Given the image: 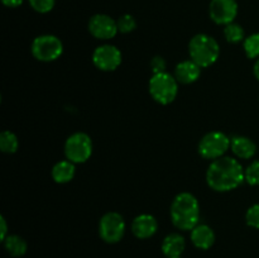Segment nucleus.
Segmentation results:
<instances>
[{
  "instance_id": "9d476101",
  "label": "nucleus",
  "mask_w": 259,
  "mask_h": 258,
  "mask_svg": "<svg viewBox=\"0 0 259 258\" xmlns=\"http://www.w3.org/2000/svg\"><path fill=\"white\" fill-rule=\"evenodd\" d=\"M93 62L99 70L110 72L120 66L121 52L113 45L99 46L93 53Z\"/></svg>"
},
{
  "instance_id": "423d86ee",
  "label": "nucleus",
  "mask_w": 259,
  "mask_h": 258,
  "mask_svg": "<svg viewBox=\"0 0 259 258\" xmlns=\"http://www.w3.org/2000/svg\"><path fill=\"white\" fill-rule=\"evenodd\" d=\"M93 154V141L83 132L73 133L66 139L65 156L73 163H85Z\"/></svg>"
},
{
  "instance_id": "f03ea898",
  "label": "nucleus",
  "mask_w": 259,
  "mask_h": 258,
  "mask_svg": "<svg viewBox=\"0 0 259 258\" xmlns=\"http://www.w3.org/2000/svg\"><path fill=\"white\" fill-rule=\"evenodd\" d=\"M172 224L180 230H192L200 220L199 200L191 192H180L171 205Z\"/></svg>"
},
{
  "instance_id": "c85d7f7f",
  "label": "nucleus",
  "mask_w": 259,
  "mask_h": 258,
  "mask_svg": "<svg viewBox=\"0 0 259 258\" xmlns=\"http://www.w3.org/2000/svg\"><path fill=\"white\" fill-rule=\"evenodd\" d=\"M253 72H254V76L255 78L259 81V58L257 61H255L254 63V67H253Z\"/></svg>"
},
{
  "instance_id": "6e6552de",
  "label": "nucleus",
  "mask_w": 259,
  "mask_h": 258,
  "mask_svg": "<svg viewBox=\"0 0 259 258\" xmlns=\"http://www.w3.org/2000/svg\"><path fill=\"white\" fill-rule=\"evenodd\" d=\"M124 233H125V222L119 212L110 211L101 217L99 222V234L104 242L110 244L120 242L121 238L124 237Z\"/></svg>"
},
{
  "instance_id": "0eeeda50",
  "label": "nucleus",
  "mask_w": 259,
  "mask_h": 258,
  "mask_svg": "<svg viewBox=\"0 0 259 258\" xmlns=\"http://www.w3.org/2000/svg\"><path fill=\"white\" fill-rule=\"evenodd\" d=\"M197 149L202 158L218 159L224 157L228 149H230V138L223 132H210L200 139Z\"/></svg>"
},
{
  "instance_id": "39448f33",
  "label": "nucleus",
  "mask_w": 259,
  "mask_h": 258,
  "mask_svg": "<svg viewBox=\"0 0 259 258\" xmlns=\"http://www.w3.org/2000/svg\"><path fill=\"white\" fill-rule=\"evenodd\" d=\"M32 55L40 62H52L60 58L63 53V43L53 34H42L32 42Z\"/></svg>"
},
{
  "instance_id": "b1692460",
  "label": "nucleus",
  "mask_w": 259,
  "mask_h": 258,
  "mask_svg": "<svg viewBox=\"0 0 259 258\" xmlns=\"http://www.w3.org/2000/svg\"><path fill=\"white\" fill-rule=\"evenodd\" d=\"M30 8L40 14H47L55 8L56 0H28Z\"/></svg>"
},
{
  "instance_id": "20e7f679",
  "label": "nucleus",
  "mask_w": 259,
  "mask_h": 258,
  "mask_svg": "<svg viewBox=\"0 0 259 258\" xmlns=\"http://www.w3.org/2000/svg\"><path fill=\"white\" fill-rule=\"evenodd\" d=\"M152 99L161 105H168L179 94V81L171 73H153L148 83Z\"/></svg>"
},
{
  "instance_id": "bb28decb",
  "label": "nucleus",
  "mask_w": 259,
  "mask_h": 258,
  "mask_svg": "<svg viewBox=\"0 0 259 258\" xmlns=\"http://www.w3.org/2000/svg\"><path fill=\"white\" fill-rule=\"evenodd\" d=\"M0 224H2V233H0V238H2V240H4L5 238L8 237V225H7V220H5L4 217H0Z\"/></svg>"
},
{
  "instance_id": "6ab92c4d",
  "label": "nucleus",
  "mask_w": 259,
  "mask_h": 258,
  "mask_svg": "<svg viewBox=\"0 0 259 258\" xmlns=\"http://www.w3.org/2000/svg\"><path fill=\"white\" fill-rule=\"evenodd\" d=\"M18 147H19V141L13 132L4 131L0 133V149L3 153H15L18 151Z\"/></svg>"
},
{
  "instance_id": "1a4fd4ad",
  "label": "nucleus",
  "mask_w": 259,
  "mask_h": 258,
  "mask_svg": "<svg viewBox=\"0 0 259 258\" xmlns=\"http://www.w3.org/2000/svg\"><path fill=\"white\" fill-rule=\"evenodd\" d=\"M237 0H211L209 5L210 19L219 25H228L238 15Z\"/></svg>"
},
{
  "instance_id": "7ed1b4c3",
  "label": "nucleus",
  "mask_w": 259,
  "mask_h": 258,
  "mask_svg": "<svg viewBox=\"0 0 259 258\" xmlns=\"http://www.w3.org/2000/svg\"><path fill=\"white\" fill-rule=\"evenodd\" d=\"M190 60L201 68L214 65L220 56V46L214 37L205 33L194 35L189 43Z\"/></svg>"
},
{
  "instance_id": "aec40b11",
  "label": "nucleus",
  "mask_w": 259,
  "mask_h": 258,
  "mask_svg": "<svg viewBox=\"0 0 259 258\" xmlns=\"http://www.w3.org/2000/svg\"><path fill=\"white\" fill-rule=\"evenodd\" d=\"M224 37L229 43L237 45V43L244 42L245 32H244V29H243L242 25L238 24V23H235V22H233V23H230V24L225 25Z\"/></svg>"
},
{
  "instance_id": "a211bd4d",
  "label": "nucleus",
  "mask_w": 259,
  "mask_h": 258,
  "mask_svg": "<svg viewBox=\"0 0 259 258\" xmlns=\"http://www.w3.org/2000/svg\"><path fill=\"white\" fill-rule=\"evenodd\" d=\"M3 242H4V247L7 252L10 255H13V257H22V255L27 253V242L22 237H19V235H8Z\"/></svg>"
},
{
  "instance_id": "f257e3e1",
  "label": "nucleus",
  "mask_w": 259,
  "mask_h": 258,
  "mask_svg": "<svg viewBox=\"0 0 259 258\" xmlns=\"http://www.w3.org/2000/svg\"><path fill=\"white\" fill-rule=\"evenodd\" d=\"M244 171L238 159L233 157H220L210 163L206 172V182L214 191H232L245 181Z\"/></svg>"
},
{
  "instance_id": "f3484780",
  "label": "nucleus",
  "mask_w": 259,
  "mask_h": 258,
  "mask_svg": "<svg viewBox=\"0 0 259 258\" xmlns=\"http://www.w3.org/2000/svg\"><path fill=\"white\" fill-rule=\"evenodd\" d=\"M75 174V163L68 161V159L57 162V163L52 167V171H51L52 179L55 180V182H57V184H67L71 180H73Z\"/></svg>"
},
{
  "instance_id": "cd10ccee",
  "label": "nucleus",
  "mask_w": 259,
  "mask_h": 258,
  "mask_svg": "<svg viewBox=\"0 0 259 258\" xmlns=\"http://www.w3.org/2000/svg\"><path fill=\"white\" fill-rule=\"evenodd\" d=\"M24 0H2L3 4L7 8H18L23 4Z\"/></svg>"
},
{
  "instance_id": "4be33fe9",
  "label": "nucleus",
  "mask_w": 259,
  "mask_h": 258,
  "mask_svg": "<svg viewBox=\"0 0 259 258\" xmlns=\"http://www.w3.org/2000/svg\"><path fill=\"white\" fill-rule=\"evenodd\" d=\"M116 24H118V30L119 33H131L133 32L137 28V20L133 15L131 14H123L121 17L118 18L116 20Z\"/></svg>"
},
{
  "instance_id": "f8f14e48",
  "label": "nucleus",
  "mask_w": 259,
  "mask_h": 258,
  "mask_svg": "<svg viewBox=\"0 0 259 258\" xmlns=\"http://www.w3.org/2000/svg\"><path fill=\"white\" fill-rule=\"evenodd\" d=\"M158 230L157 219L151 214H141L134 218L132 223V232L138 239H148Z\"/></svg>"
},
{
  "instance_id": "4468645a",
  "label": "nucleus",
  "mask_w": 259,
  "mask_h": 258,
  "mask_svg": "<svg viewBox=\"0 0 259 258\" xmlns=\"http://www.w3.org/2000/svg\"><path fill=\"white\" fill-rule=\"evenodd\" d=\"M230 149L238 158L250 159L257 153V144L248 137L234 136L230 138Z\"/></svg>"
},
{
  "instance_id": "ddd939ff",
  "label": "nucleus",
  "mask_w": 259,
  "mask_h": 258,
  "mask_svg": "<svg viewBox=\"0 0 259 258\" xmlns=\"http://www.w3.org/2000/svg\"><path fill=\"white\" fill-rule=\"evenodd\" d=\"M201 76V67L192 60L181 61L175 68V77L180 83L190 85L196 82Z\"/></svg>"
},
{
  "instance_id": "412c9836",
  "label": "nucleus",
  "mask_w": 259,
  "mask_h": 258,
  "mask_svg": "<svg viewBox=\"0 0 259 258\" xmlns=\"http://www.w3.org/2000/svg\"><path fill=\"white\" fill-rule=\"evenodd\" d=\"M243 48L248 58H259V33H253L248 35L243 42Z\"/></svg>"
},
{
  "instance_id": "2eb2a0df",
  "label": "nucleus",
  "mask_w": 259,
  "mask_h": 258,
  "mask_svg": "<svg viewBox=\"0 0 259 258\" xmlns=\"http://www.w3.org/2000/svg\"><path fill=\"white\" fill-rule=\"evenodd\" d=\"M191 242L199 249H209L210 247H212L215 242L214 230L206 224H197L191 230Z\"/></svg>"
},
{
  "instance_id": "9b49d317",
  "label": "nucleus",
  "mask_w": 259,
  "mask_h": 258,
  "mask_svg": "<svg viewBox=\"0 0 259 258\" xmlns=\"http://www.w3.org/2000/svg\"><path fill=\"white\" fill-rule=\"evenodd\" d=\"M88 28L93 37L101 40L111 39L119 33L116 20H114L110 15L101 14V13L90 18Z\"/></svg>"
},
{
  "instance_id": "5701e85b",
  "label": "nucleus",
  "mask_w": 259,
  "mask_h": 258,
  "mask_svg": "<svg viewBox=\"0 0 259 258\" xmlns=\"http://www.w3.org/2000/svg\"><path fill=\"white\" fill-rule=\"evenodd\" d=\"M245 182L250 186H259V159L253 161L249 166L245 168Z\"/></svg>"
},
{
  "instance_id": "a878e982",
  "label": "nucleus",
  "mask_w": 259,
  "mask_h": 258,
  "mask_svg": "<svg viewBox=\"0 0 259 258\" xmlns=\"http://www.w3.org/2000/svg\"><path fill=\"white\" fill-rule=\"evenodd\" d=\"M151 68L152 71H153V73L166 72V68H167L166 60H164L163 57H161V56H156V57L152 58Z\"/></svg>"
},
{
  "instance_id": "393cba45",
  "label": "nucleus",
  "mask_w": 259,
  "mask_h": 258,
  "mask_svg": "<svg viewBox=\"0 0 259 258\" xmlns=\"http://www.w3.org/2000/svg\"><path fill=\"white\" fill-rule=\"evenodd\" d=\"M245 223L250 228L259 229V202L252 205L245 212Z\"/></svg>"
},
{
  "instance_id": "dca6fc26",
  "label": "nucleus",
  "mask_w": 259,
  "mask_h": 258,
  "mask_svg": "<svg viewBox=\"0 0 259 258\" xmlns=\"http://www.w3.org/2000/svg\"><path fill=\"white\" fill-rule=\"evenodd\" d=\"M186 248L185 238L179 233H171L162 242V252L167 258H180Z\"/></svg>"
}]
</instances>
